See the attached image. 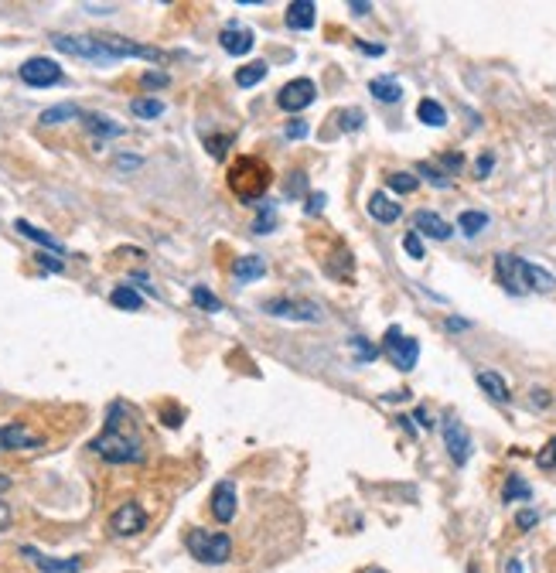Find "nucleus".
Segmentation results:
<instances>
[{"mask_svg":"<svg viewBox=\"0 0 556 573\" xmlns=\"http://www.w3.org/2000/svg\"><path fill=\"white\" fill-rule=\"evenodd\" d=\"M7 526H11V505L0 502V529H7Z\"/></svg>","mask_w":556,"mask_h":573,"instance_id":"51","label":"nucleus"},{"mask_svg":"<svg viewBox=\"0 0 556 573\" xmlns=\"http://www.w3.org/2000/svg\"><path fill=\"white\" fill-rule=\"evenodd\" d=\"M495 280L509 290V294H550L556 290V276L546 274L543 266H536V263L522 260L516 253H498L495 256Z\"/></svg>","mask_w":556,"mask_h":573,"instance_id":"3","label":"nucleus"},{"mask_svg":"<svg viewBox=\"0 0 556 573\" xmlns=\"http://www.w3.org/2000/svg\"><path fill=\"white\" fill-rule=\"evenodd\" d=\"M233 276H236V280H239V284H249V280H259V276H267V263L259 260V256H243V260H236Z\"/></svg>","mask_w":556,"mask_h":573,"instance_id":"21","label":"nucleus"},{"mask_svg":"<svg viewBox=\"0 0 556 573\" xmlns=\"http://www.w3.org/2000/svg\"><path fill=\"white\" fill-rule=\"evenodd\" d=\"M403 249H406L414 260H424V243H420V235H416V233L403 235Z\"/></svg>","mask_w":556,"mask_h":573,"instance_id":"38","label":"nucleus"},{"mask_svg":"<svg viewBox=\"0 0 556 573\" xmlns=\"http://www.w3.org/2000/svg\"><path fill=\"white\" fill-rule=\"evenodd\" d=\"M192 300H194V307H202V311H212V314L222 311V300L215 297L212 290H205V286H192Z\"/></svg>","mask_w":556,"mask_h":573,"instance_id":"32","label":"nucleus"},{"mask_svg":"<svg viewBox=\"0 0 556 573\" xmlns=\"http://www.w3.org/2000/svg\"><path fill=\"white\" fill-rule=\"evenodd\" d=\"M505 573H526V570H522V560H516V557H512V560L505 563Z\"/></svg>","mask_w":556,"mask_h":573,"instance_id":"53","label":"nucleus"},{"mask_svg":"<svg viewBox=\"0 0 556 573\" xmlns=\"http://www.w3.org/2000/svg\"><path fill=\"white\" fill-rule=\"evenodd\" d=\"M416 420H420L424 427H434V423H430V417H427V410H416Z\"/></svg>","mask_w":556,"mask_h":573,"instance_id":"55","label":"nucleus"},{"mask_svg":"<svg viewBox=\"0 0 556 573\" xmlns=\"http://www.w3.org/2000/svg\"><path fill=\"white\" fill-rule=\"evenodd\" d=\"M349 11L355 14V17H365V14L372 11V4H365V0H351V4H349Z\"/></svg>","mask_w":556,"mask_h":573,"instance_id":"47","label":"nucleus"},{"mask_svg":"<svg viewBox=\"0 0 556 573\" xmlns=\"http://www.w3.org/2000/svg\"><path fill=\"white\" fill-rule=\"evenodd\" d=\"M263 314H273V318H284V321H321V304L304 297H273L263 304Z\"/></svg>","mask_w":556,"mask_h":573,"instance_id":"7","label":"nucleus"},{"mask_svg":"<svg viewBox=\"0 0 556 573\" xmlns=\"http://www.w3.org/2000/svg\"><path fill=\"white\" fill-rule=\"evenodd\" d=\"M386 184L396 192V195H414L416 188H420V178L410 174V171H393V174L386 178Z\"/></svg>","mask_w":556,"mask_h":573,"instance_id":"29","label":"nucleus"},{"mask_svg":"<svg viewBox=\"0 0 556 573\" xmlns=\"http://www.w3.org/2000/svg\"><path fill=\"white\" fill-rule=\"evenodd\" d=\"M478 386L492 396L495 403H509L512 400V392H509V386H505V379L498 372H478Z\"/></svg>","mask_w":556,"mask_h":573,"instance_id":"22","label":"nucleus"},{"mask_svg":"<svg viewBox=\"0 0 556 573\" xmlns=\"http://www.w3.org/2000/svg\"><path fill=\"white\" fill-rule=\"evenodd\" d=\"M110 300H113V307H123V311H141L143 307V297H141V290L137 286H117L113 294H110Z\"/></svg>","mask_w":556,"mask_h":573,"instance_id":"26","label":"nucleus"},{"mask_svg":"<svg viewBox=\"0 0 556 573\" xmlns=\"http://www.w3.org/2000/svg\"><path fill=\"white\" fill-rule=\"evenodd\" d=\"M492 168H495V157H492V154L478 157V164H475V171H478V178H485V174H488Z\"/></svg>","mask_w":556,"mask_h":573,"instance_id":"46","label":"nucleus"},{"mask_svg":"<svg viewBox=\"0 0 556 573\" xmlns=\"http://www.w3.org/2000/svg\"><path fill=\"white\" fill-rule=\"evenodd\" d=\"M82 120H86V127H89L92 133H100V137H120V133H123L120 123H113L110 117H100V113H82Z\"/></svg>","mask_w":556,"mask_h":573,"instance_id":"28","label":"nucleus"},{"mask_svg":"<svg viewBox=\"0 0 556 573\" xmlns=\"http://www.w3.org/2000/svg\"><path fill=\"white\" fill-rule=\"evenodd\" d=\"M82 117V109L76 103H62V106H52V109H45L38 117L41 127H58V123H68V120H79Z\"/></svg>","mask_w":556,"mask_h":573,"instance_id":"23","label":"nucleus"},{"mask_svg":"<svg viewBox=\"0 0 556 573\" xmlns=\"http://www.w3.org/2000/svg\"><path fill=\"white\" fill-rule=\"evenodd\" d=\"M536 522H540V516H536V508H522V512L516 516V526L522 529V533H526V529H532Z\"/></svg>","mask_w":556,"mask_h":573,"instance_id":"41","label":"nucleus"},{"mask_svg":"<svg viewBox=\"0 0 556 573\" xmlns=\"http://www.w3.org/2000/svg\"><path fill=\"white\" fill-rule=\"evenodd\" d=\"M314 14H318L314 0H294V4L287 7L284 21L290 31H310V27H314Z\"/></svg>","mask_w":556,"mask_h":573,"instance_id":"17","label":"nucleus"},{"mask_svg":"<svg viewBox=\"0 0 556 573\" xmlns=\"http://www.w3.org/2000/svg\"><path fill=\"white\" fill-rule=\"evenodd\" d=\"M21 557L35 563L41 573H79V570H82V557L58 560V557H45V553H41V549H35V547H21Z\"/></svg>","mask_w":556,"mask_h":573,"instance_id":"14","label":"nucleus"},{"mask_svg":"<svg viewBox=\"0 0 556 573\" xmlns=\"http://www.w3.org/2000/svg\"><path fill=\"white\" fill-rule=\"evenodd\" d=\"M318 99V86L310 82V78H290L280 96H277V106L287 109V113H300V109H308L310 103Z\"/></svg>","mask_w":556,"mask_h":573,"instance_id":"9","label":"nucleus"},{"mask_svg":"<svg viewBox=\"0 0 556 573\" xmlns=\"http://www.w3.org/2000/svg\"><path fill=\"white\" fill-rule=\"evenodd\" d=\"M38 447H45V437H38L35 430H27L25 423L0 427V454L4 451H38Z\"/></svg>","mask_w":556,"mask_h":573,"instance_id":"12","label":"nucleus"},{"mask_svg":"<svg viewBox=\"0 0 556 573\" xmlns=\"http://www.w3.org/2000/svg\"><path fill=\"white\" fill-rule=\"evenodd\" d=\"M110 529L117 536H137L147 529V512L141 508V502H123V505L110 516Z\"/></svg>","mask_w":556,"mask_h":573,"instance_id":"11","label":"nucleus"},{"mask_svg":"<svg viewBox=\"0 0 556 573\" xmlns=\"http://www.w3.org/2000/svg\"><path fill=\"white\" fill-rule=\"evenodd\" d=\"M369 92H372L379 103H400L403 99V86L393 76H379L369 82Z\"/></svg>","mask_w":556,"mask_h":573,"instance_id":"20","label":"nucleus"},{"mask_svg":"<svg viewBox=\"0 0 556 573\" xmlns=\"http://www.w3.org/2000/svg\"><path fill=\"white\" fill-rule=\"evenodd\" d=\"M52 45L58 52L96 62V66H113V62H123V58H147V62L164 58V52H157L151 45H137V41L113 38V35H55Z\"/></svg>","mask_w":556,"mask_h":573,"instance_id":"2","label":"nucleus"},{"mask_svg":"<svg viewBox=\"0 0 556 573\" xmlns=\"http://www.w3.org/2000/svg\"><path fill=\"white\" fill-rule=\"evenodd\" d=\"M440 433H444V443H447V451H451V461L454 464H467V457H471V437H467L465 423H457V417H444L440 423Z\"/></svg>","mask_w":556,"mask_h":573,"instance_id":"10","label":"nucleus"},{"mask_svg":"<svg viewBox=\"0 0 556 573\" xmlns=\"http://www.w3.org/2000/svg\"><path fill=\"white\" fill-rule=\"evenodd\" d=\"M349 345H351V352H355V359H359V362H375V355H379V349H375L369 339H362V335H355Z\"/></svg>","mask_w":556,"mask_h":573,"instance_id":"33","label":"nucleus"},{"mask_svg":"<svg viewBox=\"0 0 556 573\" xmlns=\"http://www.w3.org/2000/svg\"><path fill=\"white\" fill-rule=\"evenodd\" d=\"M308 192V174L304 171H294V182H287V195L290 198H298Z\"/></svg>","mask_w":556,"mask_h":573,"instance_id":"39","label":"nucleus"},{"mask_svg":"<svg viewBox=\"0 0 556 573\" xmlns=\"http://www.w3.org/2000/svg\"><path fill=\"white\" fill-rule=\"evenodd\" d=\"M355 48L365 55H386V48L383 45H369V41H355Z\"/></svg>","mask_w":556,"mask_h":573,"instance_id":"48","label":"nucleus"},{"mask_svg":"<svg viewBox=\"0 0 556 573\" xmlns=\"http://www.w3.org/2000/svg\"><path fill=\"white\" fill-rule=\"evenodd\" d=\"M372 573H383V570H372Z\"/></svg>","mask_w":556,"mask_h":573,"instance_id":"56","label":"nucleus"},{"mask_svg":"<svg viewBox=\"0 0 556 573\" xmlns=\"http://www.w3.org/2000/svg\"><path fill=\"white\" fill-rule=\"evenodd\" d=\"M383 352H386V359L400 372H410V369H416V362H420V341L410 339V335H403V328H389L386 339H383Z\"/></svg>","mask_w":556,"mask_h":573,"instance_id":"6","label":"nucleus"},{"mask_svg":"<svg viewBox=\"0 0 556 573\" xmlns=\"http://www.w3.org/2000/svg\"><path fill=\"white\" fill-rule=\"evenodd\" d=\"M536 464H540V468H546V471L556 468V437H553V441H546V447L540 451V454H536Z\"/></svg>","mask_w":556,"mask_h":573,"instance_id":"36","label":"nucleus"},{"mask_svg":"<svg viewBox=\"0 0 556 573\" xmlns=\"http://www.w3.org/2000/svg\"><path fill=\"white\" fill-rule=\"evenodd\" d=\"M505 502H516V498H522V502H530L532 498V488L519 474H509V482H505V492H502Z\"/></svg>","mask_w":556,"mask_h":573,"instance_id":"31","label":"nucleus"},{"mask_svg":"<svg viewBox=\"0 0 556 573\" xmlns=\"http://www.w3.org/2000/svg\"><path fill=\"white\" fill-rule=\"evenodd\" d=\"M212 516L226 526V522L236 519V508H239V495H236V484L233 482H219L215 484V492H212Z\"/></svg>","mask_w":556,"mask_h":573,"instance_id":"15","label":"nucleus"},{"mask_svg":"<svg viewBox=\"0 0 556 573\" xmlns=\"http://www.w3.org/2000/svg\"><path fill=\"white\" fill-rule=\"evenodd\" d=\"M532 406H550V392L532 390Z\"/></svg>","mask_w":556,"mask_h":573,"instance_id":"50","label":"nucleus"},{"mask_svg":"<svg viewBox=\"0 0 556 573\" xmlns=\"http://www.w3.org/2000/svg\"><path fill=\"white\" fill-rule=\"evenodd\" d=\"M362 120H365L362 109H345V113H341V130L345 133L359 130V127H362Z\"/></svg>","mask_w":556,"mask_h":573,"instance_id":"37","label":"nucleus"},{"mask_svg":"<svg viewBox=\"0 0 556 573\" xmlns=\"http://www.w3.org/2000/svg\"><path fill=\"white\" fill-rule=\"evenodd\" d=\"M273 225H277V209H273V202H263V215L253 222V233H270Z\"/></svg>","mask_w":556,"mask_h":573,"instance_id":"35","label":"nucleus"},{"mask_svg":"<svg viewBox=\"0 0 556 573\" xmlns=\"http://www.w3.org/2000/svg\"><path fill=\"white\" fill-rule=\"evenodd\" d=\"M488 222L492 219H488L485 212H461V215H457V229L471 239V235H478L481 229H488Z\"/></svg>","mask_w":556,"mask_h":573,"instance_id":"27","label":"nucleus"},{"mask_svg":"<svg viewBox=\"0 0 556 573\" xmlns=\"http://www.w3.org/2000/svg\"><path fill=\"white\" fill-rule=\"evenodd\" d=\"M35 260H38L41 266H45V270H52V274H62V270H65L62 260H55V256H48V253H38Z\"/></svg>","mask_w":556,"mask_h":573,"instance_id":"43","label":"nucleus"},{"mask_svg":"<svg viewBox=\"0 0 556 573\" xmlns=\"http://www.w3.org/2000/svg\"><path fill=\"white\" fill-rule=\"evenodd\" d=\"M414 225H416V235H430V239H437V243H444V239H451V235H454L451 225L440 219L437 212H427V209L416 212Z\"/></svg>","mask_w":556,"mask_h":573,"instance_id":"16","label":"nucleus"},{"mask_svg":"<svg viewBox=\"0 0 556 573\" xmlns=\"http://www.w3.org/2000/svg\"><path fill=\"white\" fill-rule=\"evenodd\" d=\"M143 161L141 157H130V154H120L117 157V168H141Z\"/></svg>","mask_w":556,"mask_h":573,"instance_id":"49","label":"nucleus"},{"mask_svg":"<svg viewBox=\"0 0 556 573\" xmlns=\"http://www.w3.org/2000/svg\"><path fill=\"white\" fill-rule=\"evenodd\" d=\"M416 117H420V123H427V127H447V109L437 99H420Z\"/></svg>","mask_w":556,"mask_h":573,"instance_id":"25","label":"nucleus"},{"mask_svg":"<svg viewBox=\"0 0 556 573\" xmlns=\"http://www.w3.org/2000/svg\"><path fill=\"white\" fill-rule=\"evenodd\" d=\"M444 164H447L451 171H457L461 164H465V157H461V154H447V157H444Z\"/></svg>","mask_w":556,"mask_h":573,"instance_id":"52","label":"nucleus"},{"mask_svg":"<svg viewBox=\"0 0 556 573\" xmlns=\"http://www.w3.org/2000/svg\"><path fill=\"white\" fill-rule=\"evenodd\" d=\"M365 209H369V215H372L375 222H383V225H393V222L403 215V205H396V202L389 195H383V192H375Z\"/></svg>","mask_w":556,"mask_h":573,"instance_id":"18","label":"nucleus"},{"mask_svg":"<svg viewBox=\"0 0 556 573\" xmlns=\"http://www.w3.org/2000/svg\"><path fill=\"white\" fill-rule=\"evenodd\" d=\"M219 41H222V52H226V55H236V58H243V55L253 52V45H257V35H253L249 27L236 25V21H233V25L222 27Z\"/></svg>","mask_w":556,"mask_h":573,"instance_id":"13","label":"nucleus"},{"mask_svg":"<svg viewBox=\"0 0 556 573\" xmlns=\"http://www.w3.org/2000/svg\"><path fill=\"white\" fill-rule=\"evenodd\" d=\"M461 328H467V321H461V318H447V331H461Z\"/></svg>","mask_w":556,"mask_h":573,"instance_id":"54","label":"nucleus"},{"mask_svg":"<svg viewBox=\"0 0 556 573\" xmlns=\"http://www.w3.org/2000/svg\"><path fill=\"white\" fill-rule=\"evenodd\" d=\"M267 72H270L267 62H249V66L236 68V86H239V89H253V86H259V82L267 78Z\"/></svg>","mask_w":556,"mask_h":573,"instance_id":"24","label":"nucleus"},{"mask_svg":"<svg viewBox=\"0 0 556 573\" xmlns=\"http://www.w3.org/2000/svg\"><path fill=\"white\" fill-rule=\"evenodd\" d=\"M130 113L141 120H157L164 113V103L154 99V96H143V99H133V103H130Z\"/></svg>","mask_w":556,"mask_h":573,"instance_id":"30","label":"nucleus"},{"mask_svg":"<svg viewBox=\"0 0 556 573\" xmlns=\"http://www.w3.org/2000/svg\"><path fill=\"white\" fill-rule=\"evenodd\" d=\"M184 547L192 553L198 563H212V567H219L233 557V539L226 533H205V529H188L184 536Z\"/></svg>","mask_w":556,"mask_h":573,"instance_id":"5","label":"nucleus"},{"mask_svg":"<svg viewBox=\"0 0 556 573\" xmlns=\"http://www.w3.org/2000/svg\"><path fill=\"white\" fill-rule=\"evenodd\" d=\"M416 174H424V178H427L434 188H451V178H447V174H444L440 168L427 164V161H424V164H416Z\"/></svg>","mask_w":556,"mask_h":573,"instance_id":"34","label":"nucleus"},{"mask_svg":"<svg viewBox=\"0 0 556 573\" xmlns=\"http://www.w3.org/2000/svg\"><path fill=\"white\" fill-rule=\"evenodd\" d=\"M270 184H273V171L259 157H236V164L229 168V188L247 205H253V202H259V198L267 195Z\"/></svg>","mask_w":556,"mask_h":573,"instance_id":"4","label":"nucleus"},{"mask_svg":"<svg viewBox=\"0 0 556 573\" xmlns=\"http://www.w3.org/2000/svg\"><path fill=\"white\" fill-rule=\"evenodd\" d=\"M324 202H328V198H324L321 192H318V195H310V198H308V215H321Z\"/></svg>","mask_w":556,"mask_h":573,"instance_id":"45","label":"nucleus"},{"mask_svg":"<svg viewBox=\"0 0 556 573\" xmlns=\"http://www.w3.org/2000/svg\"><path fill=\"white\" fill-rule=\"evenodd\" d=\"M208 147H212V154L215 157H222L226 154V147H229V143H233V137H215V141H205Z\"/></svg>","mask_w":556,"mask_h":573,"instance_id":"44","label":"nucleus"},{"mask_svg":"<svg viewBox=\"0 0 556 573\" xmlns=\"http://www.w3.org/2000/svg\"><path fill=\"white\" fill-rule=\"evenodd\" d=\"M14 229H17L21 235H27L31 243H38V246H45V249H52V253H58V256L65 253V246L58 243V239H55V235H48L45 229H38V225H31V222L17 219V222H14Z\"/></svg>","mask_w":556,"mask_h":573,"instance_id":"19","label":"nucleus"},{"mask_svg":"<svg viewBox=\"0 0 556 573\" xmlns=\"http://www.w3.org/2000/svg\"><path fill=\"white\" fill-rule=\"evenodd\" d=\"M92 454H100L110 464H141L143 457V437L141 423L133 417V410L127 403H110L106 410L103 430L92 437L89 443Z\"/></svg>","mask_w":556,"mask_h":573,"instance_id":"1","label":"nucleus"},{"mask_svg":"<svg viewBox=\"0 0 556 573\" xmlns=\"http://www.w3.org/2000/svg\"><path fill=\"white\" fill-rule=\"evenodd\" d=\"M284 133H287V141H304V137L310 133V127L304 123V120H290Z\"/></svg>","mask_w":556,"mask_h":573,"instance_id":"40","label":"nucleus"},{"mask_svg":"<svg viewBox=\"0 0 556 573\" xmlns=\"http://www.w3.org/2000/svg\"><path fill=\"white\" fill-rule=\"evenodd\" d=\"M62 66L55 62V58H27L25 66H21V82L25 86H35V89H48V86H58L62 82Z\"/></svg>","mask_w":556,"mask_h":573,"instance_id":"8","label":"nucleus"},{"mask_svg":"<svg viewBox=\"0 0 556 573\" xmlns=\"http://www.w3.org/2000/svg\"><path fill=\"white\" fill-rule=\"evenodd\" d=\"M141 82L147 89H161V86H168V76H164V72H143Z\"/></svg>","mask_w":556,"mask_h":573,"instance_id":"42","label":"nucleus"}]
</instances>
